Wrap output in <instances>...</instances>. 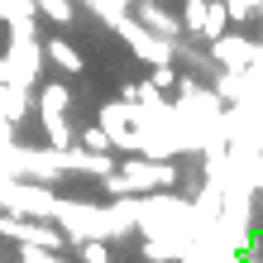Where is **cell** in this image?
Listing matches in <instances>:
<instances>
[{
    "mask_svg": "<svg viewBox=\"0 0 263 263\" xmlns=\"http://www.w3.org/2000/svg\"><path fill=\"white\" fill-rule=\"evenodd\" d=\"M134 230L144 239H182V244H196L192 201L177 196L173 187H167V192H144V196H139V220H134Z\"/></svg>",
    "mask_w": 263,
    "mask_h": 263,
    "instance_id": "1",
    "label": "cell"
},
{
    "mask_svg": "<svg viewBox=\"0 0 263 263\" xmlns=\"http://www.w3.org/2000/svg\"><path fill=\"white\" fill-rule=\"evenodd\" d=\"M182 167L173 158H144V153H129L125 163H115V173L101 177V187L110 196H144V192H167L177 187Z\"/></svg>",
    "mask_w": 263,
    "mask_h": 263,
    "instance_id": "2",
    "label": "cell"
},
{
    "mask_svg": "<svg viewBox=\"0 0 263 263\" xmlns=\"http://www.w3.org/2000/svg\"><path fill=\"white\" fill-rule=\"evenodd\" d=\"M0 173L20 177V182H53L67 177L63 167V148H24V144H5L0 148Z\"/></svg>",
    "mask_w": 263,
    "mask_h": 263,
    "instance_id": "3",
    "label": "cell"
},
{
    "mask_svg": "<svg viewBox=\"0 0 263 263\" xmlns=\"http://www.w3.org/2000/svg\"><path fill=\"white\" fill-rule=\"evenodd\" d=\"M58 196L48 182H20V177H0V206L10 215H29V220H53L58 215Z\"/></svg>",
    "mask_w": 263,
    "mask_h": 263,
    "instance_id": "4",
    "label": "cell"
},
{
    "mask_svg": "<svg viewBox=\"0 0 263 263\" xmlns=\"http://www.w3.org/2000/svg\"><path fill=\"white\" fill-rule=\"evenodd\" d=\"M0 239H14V244H39V249H53L63 254L67 249V235L58 230V220H29V215H0Z\"/></svg>",
    "mask_w": 263,
    "mask_h": 263,
    "instance_id": "5",
    "label": "cell"
},
{
    "mask_svg": "<svg viewBox=\"0 0 263 263\" xmlns=\"http://www.w3.org/2000/svg\"><path fill=\"white\" fill-rule=\"evenodd\" d=\"M115 34L125 39L129 48H134V58H144L148 67H153V63H173V48H177V43L158 39V34H153V29H144V24H139L134 14H125V20L115 24Z\"/></svg>",
    "mask_w": 263,
    "mask_h": 263,
    "instance_id": "6",
    "label": "cell"
},
{
    "mask_svg": "<svg viewBox=\"0 0 263 263\" xmlns=\"http://www.w3.org/2000/svg\"><path fill=\"white\" fill-rule=\"evenodd\" d=\"M96 125L110 134V148H115V153H139V134H134V101H110V105H101Z\"/></svg>",
    "mask_w": 263,
    "mask_h": 263,
    "instance_id": "7",
    "label": "cell"
},
{
    "mask_svg": "<svg viewBox=\"0 0 263 263\" xmlns=\"http://www.w3.org/2000/svg\"><path fill=\"white\" fill-rule=\"evenodd\" d=\"M254 53H258V43L244 39V34H235V29H225L220 39H211V58L220 67H230V72H244V67L254 63Z\"/></svg>",
    "mask_w": 263,
    "mask_h": 263,
    "instance_id": "8",
    "label": "cell"
},
{
    "mask_svg": "<svg viewBox=\"0 0 263 263\" xmlns=\"http://www.w3.org/2000/svg\"><path fill=\"white\" fill-rule=\"evenodd\" d=\"M129 14H134V20L144 24V29H153L158 39H167V43H182V20H177L173 10H163L158 0H134V10H129Z\"/></svg>",
    "mask_w": 263,
    "mask_h": 263,
    "instance_id": "9",
    "label": "cell"
},
{
    "mask_svg": "<svg viewBox=\"0 0 263 263\" xmlns=\"http://www.w3.org/2000/svg\"><path fill=\"white\" fill-rule=\"evenodd\" d=\"M29 110H34V86L14 82V77H5L0 82V115L10 120V125H24Z\"/></svg>",
    "mask_w": 263,
    "mask_h": 263,
    "instance_id": "10",
    "label": "cell"
},
{
    "mask_svg": "<svg viewBox=\"0 0 263 263\" xmlns=\"http://www.w3.org/2000/svg\"><path fill=\"white\" fill-rule=\"evenodd\" d=\"M34 105H39V115H67L72 110V91L63 82H48V86H39Z\"/></svg>",
    "mask_w": 263,
    "mask_h": 263,
    "instance_id": "11",
    "label": "cell"
},
{
    "mask_svg": "<svg viewBox=\"0 0 263 263\" xmlns=\"http://www.w3.org/2000/svg\"><path fill=\"white\" fill-rule=\"evenodd\" d=\"M215 96H220L225 105H239L244 96H249V82H244V72H230V67H220V72H215Z\"/></svg>",
    "mask_w": 263,
    "mask_h": 263,
    "instance_id": "12",
    "label": "cell"
},
{
    "mask_svg": "<svg viewBox=\"0 0 263 263\" xmlns=\"http://www.w3.org/2000/svg\"><path fill=\"white\" fill-rule=\"evenodd\" d=\"M43 58H48L53 67H63V72H82L86 67V58L77 53L67 39H48V43H43Z\"/></svg>",
    "mask_w": 263,
    "mask_h": 263,
    "instance_id": "13",
    "label": "cell"
},
{
    "mask_svg": "<svg viewBox=\"0 0 263 263\" xmlns=\"http://www.w3.org/2000/svg\"><path fill=\"white\" fill-rule=\"evenodd\" d=\"M39 125H43L48 148H72V144H77V129H72L67 115H39Z\"/></svg>",
    "mask_w": 263,
    "mask_h": 263,
    "instance_id": "14",
    "label": "cell"
},
{
    "mask_svg": "<svg viewBox=\"0 0 263 263\" xmlns=\"http://www.w3.org/2000/svg\"><path fill=\"white\" fill-rule=\"evenodd\" d=\"M77 5H82V10H91L105 29H115V24L134 10V0H77Z\"/></svg>",
    "mask_w": 263,
    "mask_h": 263,
    "instance_id": "15",
    "label": "cell"
},
{
    "mask_svg": "<svg viewBox=\"0 0 263 263\" xmlns=\"http://www.w3.org/2000/svg\"><path fill=\"white\" fill-rule=\"evenodd\" d=\"M230 29V10H225V0H206V10H201V39H220Z\"/></svg>",
    "mask_w": 263,
    "mask_h": 263,
    "instance_id": "16",
    "label": "cell"
},
{
    "mask_svg": "<svg viewBox=\"0 0 263 263\" xmlns=\"http://www.w3.org/2000/svg\"><path fill=\"white\" fill-rule=\"evenodd\" d=\"M187 249L192 244H182V239H144V258L148 263H177Z\"/></svg>",
    "mask_w": 263,
    "mask_h": 263,
    "instance_id": "17",
    "label": "cell"
},
{
    "mask_svg": "<svg viewBox=\"0 0 263 263\" xmlns=\"http://www.w3.org/2000/svg\"><path fill=\"white\" fill-rule=\"evenodd\" d=\"M120 101H134V105H158V101H163V91L153 86V82H129L125 91H120Z\"/></svg>",
    "mask_w": 263,
    "mask_h": 263,
    "instance_id": "18",
    "label": "cell"
},
{
    "mask_svg": "<svg viewBox=\"0 0 263 263\" xmlns=\"http://www.w3.org/2000/svg\"><path fill=\"white\" fill-rule=\"evenodd\" d=\"M77 263H110V244L105 239H77Z\"/></svg>",
    "mask_w": 263,
    "mask_h": 263,
    "instance_id": "19",
    "label": "cell"
},
{
    "mask_svg": "<svg viewBox=\"0 0 263 263\" xmlns=\"http://www.w3.org/2000/svg\"><path fill=\"white\" fill-rule=\"evenodd\" d=\"M77 144H82V148H91V153H115V148H110V134H105L101 125L77 129Z\"/></svg>",
    "mask_w": 263,
    "mask_h": 263,
    "instance_id": "20",
    "label": "cell"
},
{
    "mask_svg": "<svg viewBox=\"0 0 263 263\" xmlns=\"http://www.w3.org/2000/svg\"><path fill=\"white\" fill-rule=\"evenodd\" d=\"M34 14H39L34 0H0V20H5V24H14V20H34Z\"/></svg>",
    "mask_w": 263,
    "mask_h": 263,
    "instance_id": "21",
    "label": "cell"
},
{
    "mask_svg": "<svg viewBox=\"0 0 263 263\" xmlns=\"http://www.w3.org/2000/svg\"><path fill=\"white\" fill-rule=\"evenodd\" d=\"M20 263H72V258L53 254V249H39V244H20Z\"/></svg>",
    "mask_w": 263,
    "mask_h": 263,
    "instance_id": "22",
    "label": "cell"
},
{
    "mask_svg": "<svg viewBox=\"0 0 263 263\" xmlns=\"http://www.w3.org/2000/svg\"><path fill=\"white\" fill-rule=\"evenodd\" d=\"M201 10H206V0H187V5H182V34H201Z\"/></svg>",
    "mask_w": 263,
    "mask_h": 263,
    "instance_id": "23",
    "label": "cell"
},
{
    "mask_svg": "<svg viewBox=\"0 0 263 263\" xmlns=\"http://www.w3.org/2000/svg\"><path fill=\"white\" fill-rule=\"evenodd\" d=\"M148 82L158 86V91H173V86H177V63H153Z\"/></svg>",
    "mask_w": 263,
    "mask_h": 263,
    "instance_id": "24",
    "label": "cell"
},
{
    "mask_svg": "<svg viewBox=\"0 0 263 263\" xmlns=\"http://www.w3.org/2000/svg\"><path fill=\"white\" fill-rule=\"evenodd\" d=\"M5 77H10V63H5V53H0V82H5Z\"/></svg>",
    "mask_w": 263,
    "mask_h": 263,
    "instance_id": "25",
    "label": "cell"
},
{
    "mask_svg": "<svg viewBox=\"0 0 263 263\" xmlns=\"http://www.w3.org/2000/svg\"><path fill=\"white\" fill-rule=\"evenodd\" d=\"M244 263H263V254H258V249H254V254H244Z\"/></svg>",
    "mask_w": 263,
    "mask_h": 263,
    "instance_id": "26",
    "label": "cell"
},
{
    "mask_svg": "<svg viewBox=\"0 0 263 263\" xmlns=\"http://www.w3.org/2000/svg\"><path fill=\"white\" fill-rule=\"evenodd\" d=\"M258 14H263V0H258Z\"/></svg>",
    "mask_w": 263,
    "mask_h": 263,
    "instance_id": "27",
    "label": "cell"
},
{
    "mask_svg": "<svg viewBox=\"0 0 263 263\" xmlns=\"http://www.w3.org/2000/svg\"><path fill=\"white\" fill-rule=\"evenodd\" d=\"M0 263H5V258H0Z\"/></svg>",
    "mask_w": 263,
    "mask_h": 263,
    "instance_id": "28",
    "label": "cell"
}]
</instances>
